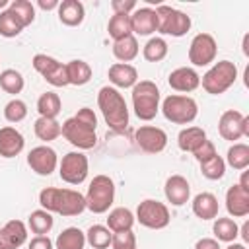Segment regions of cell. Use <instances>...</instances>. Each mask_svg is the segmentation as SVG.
<instances>
[{
  "instance_id": "6da1fadb",
  "label": "cell",
  "mask_w": 249,
  "mask_h": 249,
  "mask_svg": "<svg viewBox=\"0 0 249 249\" xmlns=\"http://www.w3.org/2000/svg\"><path fill=\"white\" fill-rule=\"evenodd\" d=\"M97 117L93 113V109L89 107H82L78 109L76 115H72L70 119H66L62 123V136L80 152L82 150H91L97 144Z\"/></svg>"
},
{
  "instance_id": "7a4b0ae2",
  "label": "cell",
  "mask_w": 249,
  "mask_h": 249,
  "mask_svg": "<svg viewBox=\"0 0 249 249\" xmlns=\"http://www.w3.org/2000/svg\"><path fill=\"white\" fill-rule=\"evenodd\" d=\"M39 204L43 210L60 216H78L86 210V198L80 191L60 189V187H45L39 193Z\"/></svg>"
},
{
  "instance_id": "3957f363",
  "label": "cell",
  "mask_w": 249,
  "mask_h": 249,
  "mask_svg": "<svg viewBox=\"0 0 249 249\" xmlns=\"http://www.w3.org/2000/svg\"><path fill=\"white\" fill-rule=\"evenodd\" d=\"M97 107L107 123V126L115 132H123L128 126V107L123 93L113 86L99 88L97 93Z\"/></svg>"
},
{
  "instance_id": "277c9868",
  "label": "cell",
  "mask_w": 249,
  "mask_h": 249,
  "mask_svg": "<svg viewBox=\"0 0 249 249\" xmlns=\"http://www.w3.org/2000/svg\"><path fill=\"white\" fill-rule=\"evenodd\" d=\"M160 88L152 80H138L132 88V109L140 121H152L160 111Z\"/></svg>"
},
{
  "instance_id": "5b68a950",
  "label": "cell",
  "mask_w": 249,
  "mask_h": 249,
  "mask_svg": "<svg viewBox=\"0 0 249 249\" xmlns=\"http://www.w3.org/2000/svg\"><path fill=\"white\" fill-rule=\"evenodd\" d=\"M235 80H237V66L231 60H218L206 70V74L200 78V84L206 93L222 95L235 84Z\"/></svg>"
},
{
  "instance_id": "8992f818",
  "label": "cell",
  "mask_w": 249,
  "mask_h": 249,
  "mask_svg": "<svg viewBox=\"0 0 249 249\" xmlns=\"http://www.w3.org/2000/svg\"><path fill=\"white\" fill-rule=\"evenodd\" d=\"M86 208L93 214H105L115 200V183L109 175H95L84 195Z\"/></svg>"
},
{
  "instance_id": "52a82bcc",
  "label": "cell",
  "mask_w": 249,
  "mask_h": 249,
  "mask_svg": "<svg viewBox=\"0 0 249 249\" xmlns=\"http://www.w3.org/2000/svg\"><path fill=\"white\" fill-rule=\"evenodd\" d=\"M163 117L173 124H191L198 115V105L191 95L171 93L161 101Z\"/></svg>"
},
{
  "instance_id": "ba28073f",
  "label": "cell",
  "mask_w": 249,
  "mask_h": 249,
  "mask_svg": "<svg viewBox=\"0 0 249 249\" xmlns=\"http://www.w3.org/2000/svg\"><path fill=\"white\" fill-rule=\"evenodd\" d=\"M156 18H158V33L161 35H171V37H183L191 29L193 21L191 16L185 12L167 6V4H158L156 6Z\"/></svg>"
},
{
  "instance_id": "9c48e42d",
  "label": "cell",
  "mask_w": 249,
  "mask_h": 249,
  "mask_svg": "<svg viewBox=\"0 0 249 249\" xmlns=\"http://www.w3.org/2000/svg\"><path fill=\"white\" fill-rule=\"evenodd\" d=\"M134 220L148 228V230H163L169 226V208L167 204L160 202V200H154V198H146L138 204L136 208V214H134Z\"/></svg>"
},
{
  "instance_id": "30bf717a",
  "label": "cell",
  "mask_w": 249,
  "mask_h": 249,
  "mask_svg": "<svg viewBox=\"0 0 249 249\" xmlns=\"http://www.w3.org/2000/svg\"><path fill=\"white\" fill-rule=\"evenodd\" d=\"M89 161L84 152H68L58 161V175L68 185H82L88 177Z\"/></svg>"
},
{
  "instance_id": "8fae6325",
  "label": "cell",
  "mask_w": 249,
  "mask_h": 249,
  "mask_svg": "<svg viewBox=\"0 0 249 249\" xmlns=\"http://www.w3.org/2000/svg\"><path fill=\"white\" fill-rule=\"evenodd\" d=\"M218 43L210 33H196L189 45V62L193 66H208L216 60Z\"/></svg>"
},
{
  "instance_id": "7c38bea8",
  "label": "cell",
  "mask_w": 249,
  "mask_h": 249,
  "mask_svg": "<svg viewBox=\"0 0 249 249\" xmlns=\"http://www.w3.org/2000/svg\"><path fill=\"white\" fill-rule=\"evenodd\" d=\"M33 68L45 78V82H49L51 86L54 88H64L68 86V78H66V64H62L60 60L49 56V54H43V53H37L31 60Z\"/></svg>"
},
{
  "instance_id": "4fadbf2b",
  "label": "cell",
  "mask_w": 249,
  "mask_h": 249,
  "mask_svg": "<svg viewBox=\"0 0 249 249\" xmlns=\"http://www.w3.org/2000/svg\"><path fill=\"white\" fill-rule=\"evenodd\" d=\"M218 132L224 140H230V142L249 136V119L235 109H228L218 119Z\"/></svg>"
},
{
  "instance_id": "5bb4252c",
  "label": "cell",
  "mask_w": 249,
  "mask_h": 249,
  "mask_svg": "<svg viewBox=\"0 0 249 249\" xmlns=\"http://www.w3.org/2000/svg\"><path fill=\"white\" fill-rule=\"evenodd\" d=\"M134 142L136 146L146 152V154H160L167 146V134L163 128L154 126V124H142L134 132Z\"/></svg>"
},
{
  "instance_id": "9a60e30c",
  "label": "cell",
  "mask_w": 249,
  "mask_h": 249,
  "mask_svg": "<svg viewBox=\"0 0 249 249\" xmlns=\"http://www.w3.org/2000/svg\"><path fill=\"white\" fill-rule=\"evenodd\" d=\"M27 165L31 167V171H35L37 175H43V177H49L56 167H58V156L56 152L43 144V146H35L29 150L27 154Z\"/></svg>"
},
{
  "instance_id": "2e32d148",
  "label": "cell",
  "mask_w": 249,
  "mask_h": 249,
  "mask_svg": "<svg viewBox=\"0 0 249 249\" xmlns=\"http://www.w3.org/2000/svg\"><path fill=\"white\" fill-rule=\"evenodd\" d=\"M167 84L171 89L181 91V93H191L200 86V76L195 68L191 66H179L175 70L169 72L167 76Z\"/></svg>"
},
{
  "instance_id": "e0dca14e",
  "label": "cell",
  "mask_w": 249,
  "mask_h": 249,
  "mask_svg": "<svg viewBox=\"0 0 249 249\" xmlns=\"http://www.w3.org/2000/svg\"><path fill=\"white\" fill-rule=\"evenodd\" d=\"M163 193H165L167 202H171L173 206H183L191 198V185L183 175L175 173V175H169L165 179Z\"/></svg>"
},
{
  "instance_id": "ac0fdd59",
  "label": "cell",
  "mask_w": 249,
  "mask_h": 249,
  "mask_svg": "<svg viewBox=\"0 0 249 249\" xmlns=\"http://www.w3.org/2000/svg\"><path fill=\"white\" fill-rule=\"evenodd\" d=\"M27 241V226L21 220H10L0 228V249H19Z\"/></svg>"
},
{
  "instance_id": "d6986e66",
  "label": "cell",
  "mask_w": 249,
  "mask_h": 249,
  "mask_svg": "<svg viewBox=\"0 0 249 249\" xmlns=\"http://www.w3.org/2000/svg\"><path fill=\"white\" fill-rule=\"evenodd\" d=\"M130 29H132V35H152L156 29H158V18H156V10L150 8V6H144V8H136L132 14H130Z\"/></svg>"
},
{
  "instance_id": "ffe728a7",
  "label": "cell",
  "mask_w": 249,
  "mask_h": 249,
  "mask_svg": "<svg viewBox=\"0 0 249 249\" xmlns=\"http://www.w3.org/2000/svg\"><path fill=\"white\" fill-rule=\"evenodd\" d=\"M25 138L23 134L14 126H2L0 128V156L2 158H16L23 152Z\"/></svg>"
},
{
  "instance_id": "44dd1931",
  "label": "cell",
  "mask_w": 249,
  "mask_h": 249,
  "mask_svg": "<svg viewBox=\"0 0 249 249\" xmlns=\"http://www.w3.org/2000/svg\"><path fill=\"white\" fill-rule=\"evenodd\" d=\"M107 76H109V82L113 84V88H117V89L134 88L138 82V70L132 64H124V62L111 64Z\"/></svg>"
},
{
  "instance_id": "7402d4cb",
  "label": "cell",
  "mask_w": 249,
  "mask_h": 249,
  "mask_svg": "<svg viewBox=\"0 0 249 249\" xmlns=\"http://www.w3.org/2000/svg\"><path fill=\"white\" fill-rule=\"evenodd\" d=\"M226 210L233 218H243L249 214V191L237 183L226 191Z\"/></svg>"
},
{
  "instance_id": "603a6c76",
  "label": "cell",
  "mask_w": 249,
  "mask_h": 249,
  "mask_svg": "<svg viewBox=\"0 0 249 249\" xmlns=\"http://www.w3.org/2000/svg\"><path fill=\"white\" fill-rule=\"evenodd\" d=\"M56 14H58V19L60 23L68 25V27H76L84 21L86 18V8L80 0H62L56 8Z\"/></svg>"
},
{
  "instance_id": "cb8c5ba5",
  "label": "cell",
  "mask_w": 249,
  "mask_h": 249,
  "mask_svg": "<svg viewBox=\"0 0 249 249\" xmlns=\"http://www.w3.org/2000/svg\"><path fill=\"white\" fill-rule=\"evenodd\" d=\"M193 214L200 220H214L218 218V210H220V204H218V198L212 195V193H198L195 198H193Z\"/></svg>"
},
{
  "instance_id": "d4e9b609",
  "label": "cell",
  "mask_w": 249,
  "mask_h": 249,
  "mask_svg": "<svg viewBox=\"0 0 249 249\" xmlns=\"http://www.w3.org/2000/svg\"><path fill=\"white\" fill-rule=\"evenodd\" d=\"M206 140V132L200 126H185L179 134H177V146L183 152H195L202 142Z\"/></svg>"
},
{
  "instance_id": "484cf974",
  "label": "cell",
  "mask_w": 249,
  "mask_h": 249,
  "mask_svg": "<svg viewBox=\"0 0 249 249\" xmlns=\"http://www.w3.org/2000/svg\"><path fill=\"white\" fill-rule=\"evenodd\" d=\"M66 78L68 86H86L91 80V66L86 60L74 58L66 62Z\"/></svg>"
},
{
  "instance_id": "4316f807",
  "label": "cell",
  "mask_w": 249,
  "mask_h": 249,
  "mask_svg": "<svg viewBox=\"0 0 249 249\" xmlns=\"http://www.w3.org/2000/svg\"><path fill=\"white\" fill-rule=\"evenodd\" d=\"M134 222H136V220H134L132 210H128V208H124V206L113 208V210L109 212V216H107V228H109L113 233L132 230Z\"/></svg>"
},
{
  "instance_id": "83f0119b",
  "label": "cell",
  "mask_w": 249,
  "mask_h": 249,
  "mask_svg": "<svg viewBox=\"0 0 249 249\" xmlns=\"http://www.w3.org/2000/svg\"><path fill=\"white\" fill-rule=\"evenodd\" d=\"M54 247L56 249H84L86 247V231L70 226L56 235Z\"/></svg>"
},
{
  "instance_id": "f1b7e54d",
  "label": "cell",
  "mask_w": 249,
  "mask_h": 249,
  "mask_svg": "<svg viewBox=\"0 0 249 249\" xmlns=\"http://www.w3.org/2000/svg\"><path fill=\"white\" fill-rule=\"evenodd\" d=\"M140 53V47H138V41L134 35H128L124 39H119V41H113V56L119 60V62H124L128 64L130 60H134Z\"/></svg>"
},
{
  "instance_id": "f546056e",
  "label": "cell",
  "mask_w": 249,
  "mask_h": 249,
  "mask_svg": "<svg viewBox=\"0 0 249 249\" xmlns=\"http://www.w3.org/2000/svg\"><path fill=\"white\" fill-rule=\"evenodd\" d=\"M226 165L235 171H243L249 167V146L243 142H233L226 152Z\"/></svg>"
},
{
  "instance_id": "4dcf8cb0",
  "label": "cell",
  "mask_w": 249,
  "mask_h": 249,
  "mask_svg": "<svg viewBox=\"0 0 249 249\" xmlns=\"http://www.w3.org/2000/svg\"><path fill=\"white\" fill-rule=\"evenodd\" d=\"M214 239L224 241V243H233L239 235V226L235 224L233 218H214Z\"/></svg>"
},
{
  "instance_id": "1f68e13d",
  "label": "cell",
  "mask_w": 249,
  "mask_h": 249,
  "mask_svg": "<svg viewBox=\"0 0 249 249\" xmlns=\"http://www.w3.org/2000/svg\"><path fill=\"white\" fill-rule=\"evenodd\" d=\"M33 130H35V136L43 142H53L60 136L62 132V124L56 121V119H47V117H39L33 124Z\"/></svg>"
},
{
  "instance_id": "d6a6232c",
  "label": "cell",
  "mask_w": 249,
  "mask_h": 249,
  "mask_svg": "<svg viewBox=\"0 0 249 249\" xmlns=\"http://www.w3.org/2000/svg\"><path fill=\"white\" fill-rule=\"evenodd\" d=\"M54 226V218L51 212L43 210V208H37L29 214L27 218V228L35 233V235H47Z\"/></svg>"
},
{
  "instance_id": "836d02e7",
  "label": "cell",
  "mask_w": 249,
  "mask_h": 249,
  "mask_svg": "<svg viewBox=\"0 0 249 249\" xmlns=\"http://www.w3.org/2000/svg\"><path fill=\"white\" fill-rule=\"evenodd\" d=\"M37 111H39V117L56 119V115L62 111L60 95L54 93V91H45V93H41V97L37 99Z\"/></svg>"
},
{
  "instance_id": "e575fe53",
  "label": "cell",
  "mask_w": 249,
  "mask_h": 249,
  "mask_svg": "<svg viewBox=\"0 0 249 249\" xmlns=\"http://www.w3.org/2000/svg\"><path fill=\"white\" fill-rule=\"evenodd\" d=\"M107 33L113 41H119V39H124V37L132 35L130 14H113L109 18V23H107Z\"/></svg>"
},
{
  "instance_id": "d590c367",
  "label": "cell",
  "mask_w": 249,
  "mask_h": 249,
  "mask_svg": "<svg viewBox=\"0 0 249 249\" xmlns=\"http://www.w3.org/2000/svg\"><path fill=\"white\" fill-rule=\"evenodd\" d=\"M111 237H113V231L107 226H101V224H93L86 231V243H89L93 249L111 247Z\"/></svg>"
},
{
  "instance_id": "8d00e7d4",
  "label": "cell",
  "mask_w": 249,
  "mask_h": 249,
  "mask_svg": "<svg viewBox=\"0 0 249 249\" xmlns=\"http://www.w3.org/2000/svg\"><path fill=\"white\" fill-rule=\"evenodd\" d=\"M167 51H169V47H167V41L163 37H152L142 47V56L148 62H160L167 56Z\"/></svg>"
},
{
  "instance_id": "74e56055",
  "label": "cell",
  "mask_w": 249,
  "mask_h": 249,
  "mask_svg": "<svg viewBox=\"0 0 249 249\" xmlns=\"http://www.w3.org/2000/svg\"><path fill=\"white\" fill-rule=\"evenodd\" d=\"M23 86H25V80H23V76H21L19 70H16V68H6V70L0 72V88H2L6 93H12V95L21 93Z\"/></svg>"
},
{
  "instance_id": "f35d334b",
  "label": "cell",
  "mask_w": 249,
  "mask_h": 249,
  "mask_svg": "<svg viewBox=\"0 0 249 249\" xmlns=\"http://www.w3.org/2000/svg\"><path fill=\"white\" fill-rule=\"evenodd\" d=\"M198 165H200V173H202L206 179H210V181H218V179H222L224 173H226V161H224V158L218 156V154H214L212 158L200 161Z\"/></svg>"
},
{
  "instance_id": "ab89813d",
  "label": "cell",
  "mask_w": 249,
  "mask_h": 249,
  "mask_svg": "<svg viewBox=\"0 0 249 249\" xmlns=\"http://www.w3.org/2000/svg\"><path fill=\"white\" fill-rule=\"evenodd\" d=\"M8 10L21 21L23 27H27L35 21V6L29 0H12Z\"/></svg>"
},
{
  "instance_id": "60d3db41",
  "label": "cell",
  "mask_w": 249,
  "mask_h": 249,
  "mask_svg": "<svg viewBox=\"0 0 249 249\" xmlns=\"http://www.w3.org/2000/svg\"><path fill=\"white\" fill-rule=\"evenodd\" d=\"M25 27L21 25V21L6 8L4 12H0V35L6 37V39H12V37H18Z\"/></svg>"
},
{
  "instance_id": "b9f144b4",
  "label": "cell",
  "mask_w": 249,
  "mask_h": 249,
  "mask_svg": "<svg viewBox=\"0 0 249 249\" xmlns=\"http://www.w3.org/2000/svg\"><path fill=\"white\" fill-rule=\"evenodd\" d=\"M27 117V105L25 101L14 97L4 105V119L8 123H21Z\"/></svg>"
},
{
  "instance_id": "7bdbcfd3",
  "label": "cell",
  "mask_w": 249,
  "mask_h": 249,
  "mask_svg": "<svg viewBox=\"0 0 249 249\" xmlns=\"http://www.w3.org/2000/svg\"><path fill=\"white\" fill-rule=\"evenodd\" d=\"M111 249H136V235L132 230L117 231L111 237Z\"/></svg>"
},
{
  "instance_id": "ee69618b",
  "label": "cell",
  "mask_w": 249,
  "mask_h": 249,
  "mask_svg": "<svg viewBox=\"0 0 249 249\" xmlns=\"http://www.w3.org/2000/svg\"><path fill=\"white\" fill-rule=\"evenodd\" d=\"M214 154H218V152H216V146H214L208 138H206V140H204V142H202V144L193 152V156H195V160H196L198 163H200V161H204V160H208V158H212Z\"/></svg>"
},
{
  "instance_id": "f6af8a7d",
  "label": "cell",
  "mask_w": 249,
  "mask_h": 249,
  "mask_svg": "<svg viewBox=\"0 0 249 249\" xmlns=\"http://www.w3.org/2000/svg\"><path fill=\"white\" fill-rule=\"evenodd\" d=\"M111 8H113V14H132L138 6L134 0H113Z\"/></svg>"
},
{
  "instance_id": "bcb514c9",
  "label": "cell",
  "mask_w": 249,
  "mask_h": 249,
  "mask_svg": "<svg viewBox=\"0 0 249 249\" xmlns=\"http://www.w3.org/2000/svg\"><path fill=\"white\" fill-rule=\"evenodd\" d=\"M53 247L54 243L49 239V235H35L27 245V249H53Z\"/></svg>"
},
{
  "instance_id": "7dc6e473",
  "label": "cell",
  "mask_w": 249,
  "mask_h": 249,
  "mask_svg": "<svg viewBox=\"0 0 249 249\" xmlns=\"http://www.w3.org/2000/svg\"><path fill=\"white\" fill-rule=\"evenodd\" d=\"M195 249H222V247H220V241H216L214 237H200L195 243Z\"/></svg>"
},
{
  "instance_id": "c3c4849f",
  "label": "cell",
  "mask_w": 249,
  "mask_h": 249,
  "mask_svg": "<svg viewBox=\"0 0 249 249\" xmlns=\"http://www.w3.org/2000/svg\"><path fill=\"white\" fill-rule=\"evenodd\" d=\"M58 0H39L37 2V6L41 8V10H56L58 8Z\"/></svg>"
},
{
  "instance_id": "681fc988",
  "label": "cell",
  "mask_w": 249,
  "mask_h": 249,
  "mask_svg": "<svg viewBox=\"0 0 249 249\" xmlns=\"http://www.w3.org/2000/svg\"><path fill=\"white\" fill-rule=\"evenodd\" d=\"M239 235L243 237V245L249 243V222H245V224L239 228Z\"/></svg>"
},
{
  "instance_id": "f907efd6",
  "label": "cell",
  "mask_w": 249,
  "mask_h": 249,
  "mask_svg": "<svg viewBox=\"0 0 249 249\" xmlns=\"http://www.w3.org/2000/svg\"><path fill=\"white\" fill-rule=\"evenodd\" d=\"M226 249H247V247H245L243 243H235V241H233V243H230Z\"/></svg>"
},
{
  "instance_id": "816d5d0a",
  "label": "cell",
  "mask_w": 249,
  "mask_h": 249,
  "mask_svg": "<svg viewBox=\"0 0 249 249\" xmlns=\"http://www.w3.org/2000/svg\"><path fill=\"white\" fill-rule=\"evenodd\" d=\"M8 6H10V2H8V0H0V12H4Z\"/></svg>"
}]
</instances>
